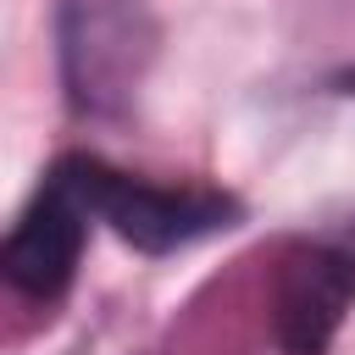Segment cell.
<instances>
[{
    "instance_id": "1",
    "label": "cell",
    "mask_w": 355,
    "mask_h": 355,
    "mask_svg": "<svg viewBox=\"0 0 355 355\" xmlns=\"http://www.w3.org/2000/svg\"><path fill=\"white\" fill-rule=\"evenodd\" d=\"M67 172L89 205L94 222H105L116 239H128L144 255H166L183 250L216 227H233L239 205L216 189H166V183H144L128 178L116 166H105L100 155H67Z\"/></svg>"
},
{
    "instance_id": "2",
    "label": "cell",
    "mask_w": 355,
    "mask_h": 355,
    "mask_svg": "<svg viewBox=\"0 0 355 355\" xmlns=\"http://www.w3.org/2000/svg\"><path fill=\"white\" fill-rule=\"evenodd\" d=\"M89 222L94 216H89L67 161H55L50 178L39 183V194L28 200V211L17 216V227L0 239V283L28 300H55L78 272Z\"/></svg>"
},
{
    "instance_id": "3",
    "label": "cell",
    "mask_w": 355,
    "mask_h": 355,
    "mask_svg": "<svg viewBox=\"0 0 355 355\" xmlns=\"http://www.w3.org/2000/svg\"><path fill=\"white\" fill-rule=\"evenodd\" d=\"M355 300V244L316 239L283 255L277 272V344L283 355H327Z\"/></svg>"
},
{
    "instance_id": "4",
    "label": "cell",
    "mask_w": 355,
    "mask_h": 355,
    "mask_svg": "<svg viewBox=\"0 0 355 355\" xmlns=\"http://www.w3.org/2000/svg\"><path fill=\"white\" fill-rule=\"evenodd\" d=\"M133 0H67V78L83 105H105L111 94H128L139 78L133 50Z\"/></svg>"
}]
</instances>
